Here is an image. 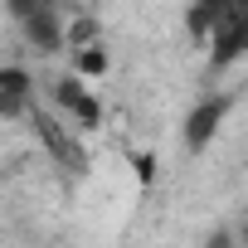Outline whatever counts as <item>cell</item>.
Instances as JSON below:
<instances>
[{"mask_svg":"<svg viewBox=\"0 0 248 248\" xmlns=\"http://www.w3.org/2000/svg\"><path fill=\"white\" fill-rule=\"evenodd\" d=\"M200 39L209 44V68H229L248 54V0H214L190 15Z\"/></svg>","mask_w":248,"mask_h":248,"instance_id":"6da1fadb","label":"cell"},{"mask_svg":"<svg viewBox=\"0 0 248 248\" xmlns=\"http://www.w3.org/2000/svg\"><path fill=\"white\" fill-rule=\"evenodd\" d=\"M224 117H229V97H204L190 117H185V146H209V137L224 127Z\"/></svg>","mask_w":248,"mask_h":248,"instance_id":"7a4b0ae2","label":"cell"},{"mask_svg":"<svg viewBox=\"0 0 248 248\" xmlns=\"http://www.w3.org/2000/svg\"><path fill=\"white\" fill-rule=\"evenodd\" d=\"M30 117H34V127H39L44 146L54 151V161H63V166H83V146H78V137L63 127L54 112H30Z\"/></svg>","mask_w":248,"mask_h":248,"instance_id":"3957f363","label":"cell"},{"mask_svg":"<svg viewBox=\"0 0 248 248\" xmlns=\"http://www.w3.org/2000/svg\"><path fill=\"white\" fill-rule=\"evenodd\" d=\"M34 102V83L25 68H0V117H20Z\"/></svg>","mask_w":248,"mask_h":248,"instance_id":"277c9868","label":"cell"},{"mask_svg":"<svg viewBox=\"0 0 248 248\" xmlns=\"http://www.w3.org/2000/svg\"><path fill=\"white\" fill-rule=\"evenodd\" d=\"M243 243H248V229H243Z\"/></svg>","mask_w":248,"mask_h":248,"instance_id":"5b68a950","label":"cell"}]
</instances>
